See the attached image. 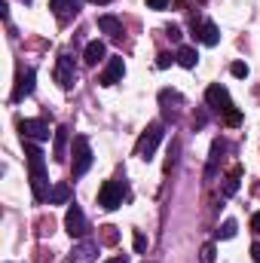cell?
Wrapping results in <instances>:
<instances>
[{
    "instance_id": "obj_1",
    "label": "cell",
    "mask_w": 260,
    "mask_h": 263,
    "mask_svg": "<svg viewBox=\"0 0 260 263\" xmlns=\"http://www.w3.org/2000/svg\"><path fill=\"white\" fill-rule=\"evenodd\" d=\"M25 156H28V168H31V190H34V199L37 202H46L52 190H46V156H43V150L34 144V141H28L25 144Z\"/></svg>"
},
{
    "instance_id": "obj_2",
    "label": "cell",
    "mask_w": 260,
    "mask_h": 263,
    "mask_svg": "<svg viewBox=\"0 0 260 263\" xmlns=\"http://www.w3.org/2000/svg\"><path fill=\"white\" fill-rule=\"evenodd\" d=\"M126 193H129L126 181H104V184H101V190H98V205H101L104 211H114V208H120V205H123Z\"/></svg>"
},
{
    "instance_id": "obj_3",
    "label": "cell",
    "mask_w": 260,
    "mask_h": 263,
    "mask_svg": "<svg viewBox=\"0 0 260 263\" xmlns=\"http://www.w3.org/2000/svg\"><path fill=\"white\" fill-rule=\"evenodd\" d=\"M92 147H89V138L86 135H77L73 138V162H70V168H73V178H83L89 168H92Z\"/></svg>"
},
{
    "instance_id": "obj_4",
    "label": "cell",
    "mask_w": 260,
    "mask_h": 263,
    "mask_svg": "<svg viewBox=\"0 0 260 263\" xmlns=\"http://www.w3.org/2000/svg\"><path fill=\"white\" fill-rule=\"evenodd\" d=\"M162 123H150L147 129L141 132V138H138V147H135V153L141 156V159H153V153H156V147H159V141H162Z\"/></svg>"
},
{
    "instance_id": "obj_5",
    "label": "cell",
    "mask_w": 260,
    "mask_h": 263,
    "mask_svg": "<svg viewBox=\"0 0 260 263\" xmlns=\"http://www.w3.org/2000/svg\"><path fill=\"white\" fill-rule=\"evenodd\" d=\"M205 104H208L211 110H217V114H230V110H233V98H230L227 86H220V83H211V86L205 89Z\"/></svg>"
},
{
    "instance_id": "obj_6",
    "label": "cell",
    "mask_w": 260,
    "mask_h": 263,
    "mask_svg": "<svg viewBox=\"0 0 260 263\" xmlns=\"http://www.w3.org/2000/svg\"><path fill=\"white\" fill-rule=\"evenodd\" d=\"M193 37L205 46H217L220 43V31L211 18H193Z\"/></svg>"
},
{
    "instance_id": "obj_7",
    "label": "cell",
    "mask_w": 260,
    "mask_h": 263,
    "mask_svg": "<svg viewBox=\"0 0 260 263\" xmlns=\"http://www.w3.org/2000/svg\"><path fill=\"white\" fill-rule=\"evenodd\" d=\"M18 132H22L25 141H34V144L49 141V135H55V132H49V126H46L43 120H22V123H18Z\"/></svg>"
},
{
    "instance_id": "obj_8",
    "label": "cell",
    "mask_w": 260,
    "mask_h": 263,
    "mask_svg": "<svg viewBox=\"0 0 260 263\" xmlns=\"http://www.w3.org/2000/svg\"><path fill=\"white\" fill-rule=\"evenodd\" d=\"M34 80H37V70L34 67H22L18 77H15V89H12V101H25L31 92H34Z\"/></svg>"
},
{
    "instance_id": "obj_9",
    "label": "cell",
    "mask_w": 260,
    "mask_h": 263,
    "mask_svg": "<svg viewBox=\"0 0 260 263\" xmlns=\"http://www.w3.org/2000/svg\"><path fill=\"white\" fill-rule=\"evenodd\" d=\"M65 230L70 236H77V239H83L86 233H89V223H86V214H83V208L80 205H70L65 214Z\"/></svg>"
},
{
    "instance_id": "obj_10",
    "label": "cell",
    "mask_w": 260,
    "mask_h": 263,
    "mask_svg": "<svg viewBox=\"0 0 260 263\" xmlns=\"http://www.w3.org/2000/svg\"><path fill=\"white\" fill-rule=\"evenodd\" d=\"M55 80H59V86L62 89H70L73 83H77V67H73V59L62 52L59 55V65H55Z\"/></svg>"
},
{
    "instance_id": "obj_11",
    "label": "cell",
    "mask_w": 260,
    "mask_h": 263,
    "mask_svg": "<svg viewBox=\"0 0 260 263\" xmlns=\"http://www.w3.org/2000/svg\"><path fill=\"white\" fill-rule=\"evenodd\" d=\"M95 257H98V242H95V239H83V242L70 251L67 263H95Z\"/></svg>"
},
{
    "instance_id": "obj_12",
    "label": "cell",
    "mask_w": 260,
    "mask_h": 263,
    "mask_svg": "<svg viewBox=\"0 0 260 263\" xmlns=\"http://www.w3.org/2000/svg\"><path fill=\"white\" fill-rule=\"evenodd\" d=\"M181 92H175V89H162L159 92V104H162V114H165V120H178V107H181Z\"/></svg>"
},
{
    "instance_id": "obj_13",
    "label": "cell",
    "mask_w": 260,
    "mask_h": 263,
    "mask_svg": "<svg viewBox=\"0 0 260 263\" xmlns=\"http://www.w3.org/2000/svg\"><path fill=\"white\" fill-rule=\"evenodd\" d=\"M123 73H126V62L117 55V59H110V62H107L104 73H101V83H104V86H117V83L123 80Z\"/></svg>"
},
{
    "instance_id": "obj_14",
    "label": "cell",
    "mask_w": 260,
    "mask_h": 263,
    "mask_svg": "<svg viewBox=\"0 0 260 263\" xmlns=\"http://www.w3.org/2000/svg\"><path fill=\"white\" fill-rule=\"evenodd\" d=\"M49 3H52V12H55L59 22H70L80 12V3L83 0H49Z\"/></svg>"
},
{
    "instance_id": "obj_15",
    "label": "cell",
    "mask_w": 260,
    "mask_h": 263,
    "mask_svg": "<svg viewBox=\"0 0 260 263\" xmlns=\"http://www.w3.org/2000/svg\"><path fill=\"white\" fill-rule=\"evenodd\" d=\"M98 28H101L110 40H123V34H126L123 22H120L117 15H101V18H98Z\"/></svg>"
},
{
    "instance_id": "obj_16",
    "label": "cell",
    "mask_w": 260,
    "mask_h": 263,
    "mask_svg": "<svg viewBox=\"0 0 260 263\" xmlns=\"http://www.w3.org/2000/svg\"><path fill=\"white\" fill-rule=\"evenodd\" d=\"M104 55H107V46H104L101 40H92V43L86 46V52H83V62H86L89 67H95L101 59H104Z\"/></svg>"
},
{
    "instance_id": "obj_17",
    "label": "cell",
    "mask_w": 260,
    "mask_h": 263,
    "mask_svg": "<svg viewBox=\"0 0 260 263\" xmlns=\"http://www.w3.org/2000/svg\"><path fill=\"white\" fill-rule=\"evenodd\" d=\"M227 153V141H214L211 144V156H208V168H205V178H214V172H217V162H220V156Z\"/></svg>"
},
{
    "instance_id": "obj_18",
    "label": "cell",
    "mask_w": 260,
    "mask_h": 263,
    "mask_svg": "<svg viewBox=\"0 0 260 263\" xmlns=\"http://www.w3.org/2000/svg\"><path fill=\"white\" fill-rule=\"evenodd\" d=\"M175 59H178V65L187 67V70H193L196 62H199V52H196L193 46H181L178 52H175Z\"/></svg>"
},
{
    "instance_id": "obj_19",
    "label": "cell",
    "mask_w": 260,
    "mask_h": 263,
    "mask_svg": "<svg viewBox=\"0 0 260 263\" xmlns=\"http://www.w3.org/2000/svg\"><path fill=\"white\" fill-rule=\"evenodd\" d=\"M67 199H70V187H67L65 181H59L52 187V193H49V205H65Z\"/></svg>"
},
{
    "instance_id": "obj_20",
    "label": "cell",
    "mask_w": 260,
    "mask_h": 263,
    "mask_svg": "<svg viewBox=\"0 0 260 263\" xmlns=\"http://www.w3.org/2000/svg\"><path fill=\"white\" fill-rule=\"evenodd\" d=\"M65 144H67V129L59 126L55 129V159H65Z\"/></svg>"
},
{
    "instance_id": "obj_21",
    "label": "cell",
    "mask_w": 260,
    "mask_h": 263,
    "mask_svg": "<svg viewBox=\"0 0 260 263\" xmlns=\"http://www.w3.org/2000/svg\"><path fill=\"white\" fill-rule=\"evenodd\" d=\"M236 233H239V223L236 220H224V227L217 230V239H233Z\"/></svg>"
},
{
    "instance_id": "obj_22",
    "label": "cell",
    "mask_w": 260,
    "mask_h": 263,
    "mask_svg": "<svg viewBox=\"0 0 260 263\" xmlns=\"http://www.w3.org/2000/svg\"><path fill=\"white\" fill-rule=\"evenodd\" d=\"M172 62H178L172 52H159V55H156V67H159V70H165V67L172 65Z\"/></svg>"
},
{
    "instance_id": "obj_23",
    "label": "cell",
    "mask_w": 260,
    "mask_h": 263,
    "mask_svg": "<svg viewBox=\"0 0 260 263\" xmlns=\"http://www.w3.org/2000/svg\"><path fill=\"white\" fill-rule=\"evenodd\" d=\"M230 70H233V77H239V80H245V77H248V65H245V62H236Z\"/></svg>"
},
{
    "instance_id": "obj_24",
    "label": "cell",
    "mask_w": 260,
    "mask_h": 263,
    "mask_svg": "<svg viewBox=\"0 0 260 263\" xmlns=\"http://www.w3.org/2000/svg\"><path fill=\"white\" fill-rule=\"evenodd\" d=\"M165 34H169V40H172V43H181V28H178V25H169V28H165Z\"/></svg>"
},
{
    "instance_id": "obj_25",
    "label": "cell",
    "mask_w": 260,
    "mask_h": 263,
    "mask_svg": "<svg viewBox=\"0 0 260 263\" xmlns=\"http://www.w3.org/2000/svg\"><path fill=\"white\" fill-rule=\"evenodd\" d=\"M236 190H239V175H233V178L227 181V187H224V193H227V196H233Z\"/></svg>"
},
{
    "instance_id": "obj_26",
    "label": "cell",
    "mask_w": 260,
    "mask_h": 263,
    "mask_svg": "<svg viewBox=\"0 0 260 263\" xmlns=\"http://www.w3.org/2000/svg\"><path fill=\"white\" fill-rule=\"evenodd\" d=\"M224 117H227V123H230V126H239V123H242V114H239L236 107H233L230 114H224Z\"/></svg>"
},
{
    "instance_id": "obj_27",
    "label": "cell",
    "mask_w": 260,
    "mask_h": 263,
    "mask_svg": "<svg viewBox=\"0 0 260 263\" xmlns=\"http://www.w3.org/2000/svg\"><path fill=\"white\" fill-rule=\"evenodd\" d=\"M144 248H147V239L141 233H135V251H144Z\"/></svg>"
},
{
    "instance_id": "obj_28",
    "label": "cell",
    "mask_w": 260,
    "mask_h": 263,
    "mask_svg": "<svg viewBox=\"0 0 260 263\" xmlns=\"http://www.w3.org/2000/svg\"><path fill=\"white\" fill-rule=\"evenodd\" d=\"M169 3H172V0H147V6H150V9H165Z\"/></svg>"
},
{
    "instance_id": "obj_29",
    "label": "cell",
    "mask_w": 260,
    "mask_h": 263,
    "mask_svg": "<svg viewBox=\"0 0 260 263\" xmlns=\"http://www.w3.org/2000/svg\"><path fill=\"white\" fill-rule=\"evenodd\" d=\"M251 260L260 263V242H254V245H251Z\"/></svg>"
},
{
    "instance_id": "obj_30",
    "label": "cell",
    "mask_w": 260,
    "mask_h": 263,
    "mask_svg": "<svg viewBox=\"0 0 260 263\" xmlns=\"http://www.w3.org/2000/svg\"><path fill=\"white\" fill-rule=\"evenodd\" d=\"M251 230L260 233V211H254V217H251Z\"/></svg>"
},
{
    "instance_id": "obj_31",
    "label": "cell",
    "mask_w": 260,
    "mask_h": 263,
    "mask_svg": "<svg viewBox=\"0 0 260 263\" xmlns=\"http://www.w3.org/2000/svg\"><path fill=\"white\" fill-rule=\"evenodd\" d=\"M107 263H132L129 257H123V254H120V257H114V260H107Z\"/></svg>"
},
{
    "instance_id": "obj_32",
    "label": "cell",
    "mask_w": 260,
    "mask_h": 263,
    "mask_svg": "<svg viewBox=\"0 0 260 263\" xmlns=\"http://www.w3.org/2000/svg\"><path fill=\"white\" fill-rule=\"evenodd\" d=\"M89 3H95V6H104V3H114V0H89Z\"/></svg>"
},
{
    "instance_id": "obj_33",
    "label": "cell",
    "mask_w": 260,
    "mask_h": 263,
    "mask_svg": "<svg viewBox=\"0 0 260 263\" xmlns=\"http://www.w3.org/2000/svg\"><path fill=\"white\" fill-rule=\"evenodd\" d=\"M25 3H31V0H25Z\"/></svg>"
}]
</instances>
